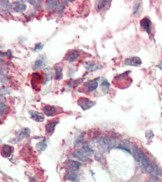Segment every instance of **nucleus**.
I'll list each match as a JSON object with an SVG mask.
<instances>
[{"instance_id": "1", "label": "nucleus", "mask_w": 162, "mask_h": 182, "mask_svg": "<svg viewBox=\"0 0 162 182\" xmlns=\"http://www.w3.org/2000/svg\"><path fill=\"white\" fill-rule=\"evenodd\" d=\"M129 72H126L115 76L112 81L115 87L121 89L129 87L132 83V80L129 76Z\"/></svg>"}, {"instance_id": "2", "label": "nucleus", "mask_w": 162, "mask_h": 182, "mask_svg": "<svg viewBox=\"0 0 162 182\" xmlns=\"http://www.w3.org/2000/svg\"><path fill=\"white\" fill-rule=\"evenodd\" d=\"M133 155L135 159L141 164L143 168L146 169L150 164V160L147 155L136 146L133 147Z\"/></svg>"}, {"instance_id": "3", "label": "nucleus", "mask_w": 162, "mask_h": 182, "mask_svg": "<svg viewBox=\"0 0 162 182\" xmlns=\"http://www.w3.org/2000/svg\"><path fill=\"white\" fill-rule=\"evenodd\" d=\"M99 147L103 150H107L113 146V143L107 137H101L98 139Z\"/></svg>"}, {"instance_id": "4", "label": "nucleus", "mask_w": 162, "mask_h": 182, "mask_svg": "<svg viewBox=\"0 0 162 182\" xmlns=\"http://www.w3.org/2000/svg\"><path fill=\"white\" fill-rule=\"evenodd\" d=\"M9 8L16 13H20L26 9V5L21 1H15L9 6Z\"/></svg>"}, {"instance_id": "5", "label": "nucleus", "mask_w": 162, "mask_h": 182, "mask_svg": "<svg viewBox=\"0 0 162 182\" xmlns=\"http://www.w3.org/2000/svg\"><path fill=\"white\" fill-rule=\"evenodd\" d=\"M78 104L83 109V110H87L91 108L93 105H95V103L91 101L88 98L81 97L78 100Z\"/></svg>"}, {"instance_id": "6", "label": "nucleus", "mask_w": 162, "mask_h": 182, "mask_svg": "<svg viewBox=\"0 0 162 182\" xmlns=\"http://www.w3.org/2000/svg\"><path fill=\"white\" fill-rule=\"evenodd\" d=\"M9 10V1H0V15L3 18H6L10 15Z\"/></svg>"}, {"instance_id": "7", "label": "nucleus", "mask_w": 162, "mask_h": 182, "mask_svg": "<svg viewBox=\"0 0 162 182\" xmlns=\"http://www.w3.org/2000/svg\"><path fill=\"white\" fill-rule=\"evenodd\" d=\"M148 174L152 175L153 177H157L160 174V170L158 168V166L154 163H150L149 166L145 169Z\"/></svg>"}, {"instance_id": "8", "label": "nucleus", "mask_w": 162, "mask_h": 182, "mask_svg": "<svg viewBox=\"0 0 162 182\" xmlns=\"http://www.w3.org/2000/svg\"><path fill=\"white\" fill-rule=\"evenodd\" d=\"M43 110H44V114L46 116L53 117L56 115L57 113H59V109H58L57 107H56L54 106L48 105V106H45Z\"/></svg>"}, {"instance_id": "9", "label": "nucleus", "mask_w": 162, "mask_h": 182, "mask_svg": "<svg viewBox=\"0 0 162 182\" xmlns=\"http://www.w3.org/2000/svg\"><path fill=\"white\" fill-rule=\"evenodd\" d=\"M91 155L90 153L87 152L85 149L83 148L82 149H78L75 153L74 155L76 158L82 160V161H85L88 159L89 155Z\"/></svg>"}, {"instance_id": "10", "label": "nucleus", "mask_w": 162, "mask_h": 182, "mask_svg": "<svg viewBox=\"0 0 162 182\" xmlns=\"http://www.w3.org/2000/svg\"><path fill=\"white\" fill-rule=\"evenodd\" d=\"M98 86V80L96 79L90 80L84 84V89L87 92H91L96 89Z\"/></svg>"}, {"instance_id": "11", "label": "nucleus", "mask_w": 162, "mask_h": 182, "mask_svg": "<svg viewBox=\"0 0 162 182\" xmlns=\"http://www.w3.org/2000/svg\"><path fill=\"white\" fill-rule=\"evenodd\" d=\"M80 55V52L78 50H70L66 54L65 57V59L68 61L70 62H73L79 57Z\"/></svg>"}, {"instance_id": "12", "label": "nucleus", "mask_w": 162, "mask_h": 182, "mask_svg": "<svg viewBox=\"0 0 162 182\" xmlns=\"http://www.w3.org/2000/svg\"><path fill=\"white\" fill-rule=\"evenodd\" d=\"M29 114L32 119L37 122H43L45 120V117L42 114L35 110H29Z\"/></svg>"}, {"instance_id": "13", "label": "nucleus", "mask_w": 162, "mask_h": 182, "mask_svg": "<svg viewBox=\"0 0 162 182\" xmlns=\"http://www.w3.org/2000/svg\"><path fill=\"white\" fill-rule=\"evenodd\" d=\"M42 81V77L39 73H34L32 76L31 83L34 89H37L38 85H40Z\"/></svg>"}, {"instance_id": "14", "label": "nucleus", "mask_w": 162, "mask_h": 182, "mask_svg": "<svg viewBox=\"0 0 162 182\" xmlns=\"http://www.w3.org/2000/svg\"><path fill=\"white\" fill-rule=\"evenodd\" d=\"M125 64L126 65L132 66H139L141 64V60L139 57H133L125 59Z\"/></svg>"}, {"instance_id": "15", "label": "nucleus", "mask_w": 162, "mask_h": 182, "mask_svg": "<svg viewBox=\"0 0 162 182\" xmlns=\"http://www.w3.org/2000/svg\"><path fill=\"white\" fill-rule=\"evenodd\" d=\"M81 166V164L78 161L70 160H68L66 163V168H68V170L74 171L78 170Z\"/></svg>"}, {"instance_id": "16", "label": "nucleus", "mask_w": 162, "mask_h": 182, "mask_svg": "<svg viewBox=\"0 0 162 182\" xmlns=\"http://www.w3.org/2000/svg\"><path fill=\"white\" fill-rule=\"evenodd\" d=\"M141 26L148 32V33H150L151 30V23L148 18H144L141 21Z\"/></svg>"}, {"instance_id": "17", "label": "nucleus", "mask_w": 162, "mask_h": 182, "mask_svg": "<svg viewBox=\"0 0 162 182\" xmlns=\"http://www.w3.org/2000/svg\"><path fill=\"white\" fill-rule=\"evenodd\" d=\"M57 123L58 122L57 121L54 120V121H51V122H49L46 125L45 129H46V132L47 134H52L54 132L55 127L57 125Z\"/></svg>"}, {"instance_id": "18", "label": "nucleus", "mask_w": 162, "mask_h": 182, "mask_svg": "<svg viewBox=\"0 0 162 182\" xmlns=\"http://www.w3.org/2000/svg\"><path fill=\"white\" fill-rule=\"evenodd\" d=\"M12 148L11 146L4 145L2 148V153L4 154L5 157H9L11 155L12 152Z\"/></svg>"}, {"instance_id": "19", "label": "nucleus", "mask_w": 162, "mask_h": 182, "mask_svg": "<svg viewBox=\"0 0 162 182\" xmlns=\"http://www.w3.org/2000/svg\"><path fill=\"white\" fill-rule=\"evenodd\" d=\"M108 5V1H99L96 3V8L98 11H103L104 8L107 7Z\"/></svg>"}, {"instance_id": "20", "label": "nucleus", "mask_w": 162, "mask_h": 182, "mask_svg": "<svg viewBox=\"0 0 162 182\" xmlns=\"http://www.w3.org/2000/svg\"><path fill=\"white\" fill-rule=\"evenodd\" d=\"M62 67L60 66H56L55 67V71H56V77L57 80H61L62 79L63 75H62Z\"/></svg>"}, {"instance_id": "21", "label": "nucleus", "mask_w": 162, "mask_h": 182, "mask_svg": "<svg viewBox=\"0 0 162 182\" xmlns=\"http://www.w3.org/2000/svg\"><path fill=\"white\" fill-rule=\"evenodd\" d=\"M65 179L71 181H75L78 180V175L74 172H70L67 174L65 176Z\"/></svg>"}, {"instance_id": "22", "label": "nucleus", "mask_w": 162, "mask_h": 182, "mask_svg": "<svg viewBox=\"0 0 162 182\" xmlns=\"http://www.w3.org/2000/svg\"><path fill=\"white\" fill-rule=\"evenodd\" d=\"M47 148V144L45 141H42L36 144V148L40 151H44Z\"/></svg>"}, {"instance_id": "23", "label": "nucleus", "mask_w": 162, "mask_h": 182, "mask_svg": "<svg viewBox=\"0 0 162 182\" xmlns=\"http://www.w3.org/2000/svg\"><path fill=\"white\" fill-rule=\"evenodd\" d=\"M11 93V89L5 86H1L0 87V96H4V95L10 94Z\"/></svg>"}, {"instance_id": "24", "label": "nucleus", "mask_w": 162, "mask_h": 182, "mask_svg": "<svg viewBox=\"0 0 162 182\" xmlns=\"http://www.w3.org/2000/svg\"><path fill=\"white\" fill-rule=\"evenodd\" d=\"M109 86H110V84L108 83V81L106 80H104L103 81H102L101 85V89L104 93H106L108 92Z\"/></svg>"}, {"instance_id": "25", "label": "nucleus", "mask_w": 162, "mask_h": 182, "mask_svg": "<svg viewBox=\"0 0 162 182\" xmlns=\"http://www.w3.org/2000/svg\"><path fill=\"white\" fill-rule=\"evenodd\" d=\"M58 4L57 1H48L46 3V8L48 10H51L56 7Z\"/></svg>"}, {"instance_id": "26", "label": "nucleus", "mask_w": 162, "mask_h": 182, "mask_svg": "<svg viewBox=\"0 0 162 182\" xmlns=\"http://www.w3.org/2000/svg\"><path fill=\"white\" fill-rule=\"evenodd\" d=\"M29 132H30V131H29V129H23V130H21V131H20V133H19V137L20 138H24V137H27L28 135H29Z\"/></svg>"}, {"instance_id": "27", "label": "nucleus", "mask_w": 162, "mask_h": 182, "mask_svg": "<svg viewBox=\"0 0 162 182\" xmlns=\"http://www.w3.org/2000/svg\"><path fill=\"white\" fill-rule=\"evenodd\" d=\"M43 64H44V62H43V61H41L40 59H38V60L36 61V62H35V63H34L33 68L34 69H39L43 66Z\"/></svg>"}, {"instance_id": "28", "label": "nucleus", "mask_w": 162, "mask_h": 182, "mask_svg": "<svg viewBox=\"0 0 162 182\" xmlns=\"http://www.w3.org/2000/svg\"><path fill=\"white\" fill-rule=\"evenodd\" d=\"M83 137L80 136L74 141V145L76 146H79L81 144H82V143H83Z\"/></svg>"}, {"instance_id": "29", "label": "nucleus", "mask_w": 162, "mask_h": 182, "mask_svg": "<svg viewBox=\"0 0 162 182\" xmlns=\"http://www.w3.org/2000/svg\"><path fill=\"white\" fill-rule=\"evenodd\" d=\"M148 182H162V181L158 178L157 177H153L152 176L149 178Z\"/></svg>"}, {"instance_id": "30", "label": "nucleus", "mask_w": 162, "mask_h": 182, "mask_svg": "<svg viewBox=\"0 0 162 182\" xmlns=\"http://www.w3.org/2000/svg\"><path fill=\"white\" fill-rule=\"evenodd\" d=\"M7 106L6 104H3V105H0V114H2L3 112L7 109Z\"/></svg>"}, {"instance_id": "31", "label": "nucleus", "mask_w": 162, "mask_h": 182, "mask_svg": "<svg viewBox=\"0 0 162 182\" xmlns=\"http://www.w3.org/2000/svg\"><path fill=\"white\" fill-rule=\"evenodd\" d=\"M6 80V76L3 75V74L0 75V84H1L4 83Z\"/></svg>"}, {"instance_id": "32", "label": "nucleus", "mask_w": 162, "mask_h": 182, "mask_svg": "<svg viewBox=\"0 0 162 182\" xmlns=\"http://www.w3.org/2000/svg\"><path fill=\"white\" fill-rule=\"evenodd\" d=\"M45 71H46V79H45V81H44V84H46L48 81H49V71H47V69H45Z\"/></svg>"}, {"instance_id": "33", "label": "nucleus", "mask_w": 162, "mask_h": 182, "mask_svg": "<svg viewBox=\"0 0 162 182\" xmlns=\"http://www.w3.org/2000/svg\"><path fill=\"white\" fill-rule=\"evenodd\" d=\"M6 98L3 96H0V105L3 104H6Z\"/></svg>"}, {"instance_id": "34", "label": "nucleus", "mask_w": 162, "mask_h": 182, "mask_svg": "<svg viewBox=\"0 0 162 182\" xmlns=\"http://www.w3.org/2000/svg\"><path fill=\"white\" fill-rule=\"evenodd\" d=\"M42 47H43V46H42V45H41V43H39V44H37V45H36V48H35V50H40V49H41V48H42Z\"/></svg>"}, {"instance_id": "35", "label": "nucleus", "mask_w": 162, "mask_h": 182, "mask_svg": "<svg viewBox=\"0 0 162 182\" xmlns=\"http://www.w3.org/2000/svg\"><path fill=\"white\" fill-rule=\"evenodd\" d=\"M3 72H4V69H3V68H1V67H0V75L3 74Z\"/></svg>"}, {"instance_id": "36", "label": "nucleus", "mask_w": 162, "mask_h": 182, "mask_svg": "<svg viewBox=\"0 0 162 182\" xmlns=\"http://www.w3.org/2000/svg\"><path fill=\"white\" fill-rule=\"evenodd\" d=\"M3 64V61H2L1 59H0V65H1V64Z\"/></svg>"}, {"instance_id": "37", "label": "nucleus", "mask_w": 162, "mask_h": 182, "mask_svg": "<svg viewBox=\"0 0 162 182\" xmlns=\"http://www.w3.org/2000/svg\"><path fill=\"white\" fill-rule=\"evenodd\" d=\"M1 47V42H0V48Z\"/></svg>"}, {"instance_id": "38", "label": "nucleus", "mask_w": 162, "mask_h": 182, "mask_svg": "<svg viewBox=\"0 0 162 182\" xmlns=\"http://www.w3.org/2000/svg\"><path fill=\"white\" fill-rule=\"evenodd\" d=\"M1 142V140H0V142Z\"/></svg>"}]
</instances>
